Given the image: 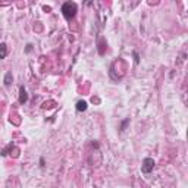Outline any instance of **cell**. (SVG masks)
I'll return each instance as SVG.
<instances>
[{"label": "cell", "mask_w": 188, "mask_h": 188, "mask_svg": "<svg viewBox=\"0 0 188 188\" xmlns=\"http://www.w3.org/2000/svg\"><path fill=\"white\" fill-rule=\"evenodd\" d=\"M27 100H28V96H27V91H25L24 87H21L19 90V103H27Z\"/></svg>", "instance_id": "cell-3"}, {"label": "cell", "mask_w": 188, "mask_h": 188, "mask_svg": "<svg viewBox=\"0 0 188 188\" xmlns=\"http://www.w3.org/2000/svg\"><path fill=\"white\" fill-rule=\"evenodd\" d=\"M6 56H7V47L5 43H2L0 44V59H5Z\"/></svg>", "instance_id": "cell-4"}, {"label": "cell", "mask_w": 188, "mask_h": 188, "mask_svg": "<svg viewBox=\"0 0 188 188\" xmlns=\"http://www.w3.org/2000/svg\"><path fill=\"white\" fill-rule=\"evenodd\" d=\"M153 168H154V160H153V159L147 157V159H144V160H143L141 170H143L144 174H150L151 170H153Z\"/></svg>", "instance_id": "cell-2"}, {"label": "cell", "mask_w": 188, "mask_h": 188, "mask_svg": "<svg viewBox=\"0 0 188 188\" xmlns=\"http://www.w3.org/2000/svg\"><path fill=\"white\" fill-rule=\"evenodd\" d=\"M62 13H63V16H65V19H72L74 16H75V13H76V3H74V2H66V3H63V6H62Z\"/></svg>", "instance_id": "cell-1"}, {"label": "cell", "mask_w": 188, "mask_h": 188, "mask_svg": "<svg viewBox=\"0 0 188 188\" xmlns=\"http://www.w3.org/2000/svg\"><path fill=\"white\" fill-rule=\"evenodd\" d=\"M85 109H87V103H85L84 100H80L78 103H76V110H78V112H84Z\"/></svg>", "instance_id": "cell-5"}, {"label": "cell", "mask_w": 188, "mask_h": 188, "mask_svg": "<svg viewBox=\"0 0 188 188\" xmlns=\"http://www.w3.org/2000/svg\"><path fill=\"white\" fill-rule=\"evenodd\" d=\"M5 84H6V85H11V84H12V74H11V72H7V74L5 75Z\"/></svg>", "instance_id": "cell-6"}]
</instances>
